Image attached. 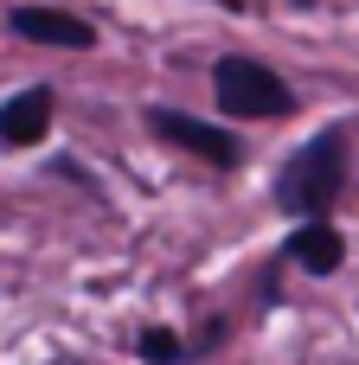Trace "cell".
<instances>
[{"mask_svg":"<svg viewBox=\"0 0 359 365\" xmlns=\"http://www.w3.org/2000/svg\"><path fill=\"white\" fill-rule=\"evenodd\" d=\"M212 90H218V109L238 115V122H276V115L295 109V90H289L270 64L238 58V51L212 64Z\"/></svg>","mask_w":359,"mask_h":365,"instance_id":"2","label":"cell"},{"mask_svg":"<svg viewBox=\"0 0 359 365\" xmlns=\"http://www.w3.org/2000/svg\"><path fill=\"white\" fill-rule=\"evenodd\" d=\"M51 128V90H19L0 103V148H32L39 135Z\"/></svg>","mask_w":359,"mask_h":365,"instance_id":"5","label":"cell"},{"mask_svg":"<svg viewBox=\"0 0 359 365\" xmlns=\"http://www.w3.org/2000/svg\"><path fill=\"white\" fill-rule=\"evenodd\" d=\"M13 32L32 38V45H64V51H90L96 45V32L77 13H58V6H13Z\"/></svg>","mask_w":359,"mask_h":365,"instance_id":"4","label":"cell"},{"mask_svg":"<svg viewBox=\"0 0 359 365\" xmlns=\"http://www.w3.org/2000/svg\"><path fill=\"white\" fill-rule=\"evenodd\" d=\"M340 257H347V244H340V231H334L328 218H308V225L289 237V263H302L308 276H334Z\"/></svg>","mask_w":359,"mask_h":365,"instance_id":"6","label":"cell"},{"mask_svg":"<svg viewBox=\"0 0 359 365\" xmlns=\"http://www.w3.org/2000/svg\"><path fill=\"white\" fill-rule=\"evenodd\" d=\"M148 128H154L161 141L186 148V154L212 160V167H238V160H244L238 135H231V128H212V122H199V115H180V109H148Z\"/></svg>","mask_w":359,"mask_h":365,"instance_id":"3","label":"cell"},{"mask_svg":"<svg viewBox=\"0 0 359 365\" xmlns=\"http://www.w3.org/2000/svg\"><path fill=\"white\" fill-rule=\"evenodd\" d=\"M302 6H315V0H302Z\"/></svg>","mask_w":359,"mask_h":365,"instance_id":"8","label":"cell"},{"mask_svg":"<svg viewBox=\"0 0 359 365\" xmlns=\"http://www.w3.org/2000/svg\"><path fill=\"white\" fill-rule=\"evenodd\" d=\"M340 186H347V135L328 128V135H315V141L283 167L276 199H283V212H295V218H328L334 199H340Z\"/></svg>","mask_w":359,"mask_h":365,"instance_id":"1","label":"cell"},{"mask_svg":"<svg viewBox=\"0 0 359 365\" xmlns=\"http://www.w3.org/2000/svg\"><path fill=\"white\" fill-rule=\"evenodd\" d=\"M135 353H141L148 365H173V359H180V340H173V334H141Z\"/></svg>","mask_w":359,"mask_h":365,"instance_id":"7","label":"cell"}]
</instances>
